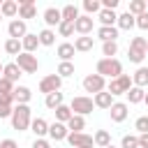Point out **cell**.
<instances>
[{"instance_id": "29", "label": "cell", "mask_w": 148, "mask_h": 148, "mask_svg": "<svg viewBox=\"0 0 148 148\" xmlns=\"http://www.w3.org/2000/svg\"><path fill=\"white\" fill-rule=\"evenodd\" d=\"M92 143L99 146V148H106V146H111V134H109L106 130H97V132L92 134Z\"/></svg>"}, {"instance_id": "2", "label": "cell", "mask_w": 148, "mask_h": 148, "mask_svg": "<svg viewBox=\"0 0 148 148\" xmlns=\"http://www.w3.org/2000/svg\"><path fill=\"white\" fill-rule=\"evenodd\" d=\"M95 74H99V76H104V79H118V76L123 74V62H120L118 58H99Z\"/></svg>"}, {"instance_id": "39", "label": "cell", "mask_w": 148, "mask_h": 148, "mask_svg": "<svg viewBox=\"0 0 148 148\" xmlns=\"http://www.w3.org/2000/svg\"><path fill=\"white\" fill-rule=\"evenodd\" d=\"M127 58H130V62L141 65V62H143V58H146V51H139V49H127Z\"/></svg>"}, {"instance_id": "15", "label": "cell", "mask_w": 148, "mask_h": 148, "mask_svg": "<svg viewBox=\"0 0 148 148\" xmlns=\"http://www.w3.org/2000/svg\"><path fill=\"white\" fill-rule=\"evenodd\" d=\"M116 99H113V95L111 92H106V90H102V92H97V95H92V104L97 106V109H111V104H113Z\"/></svg>"}, {"instance_id": "9", "label": "cell", "mask_w": 148, "mask_h": 148, "mask_svg": "<svg viewBox=\"0 0 148 148\" xmlns=\"http://www.w3.org/2000/svg\"><path fill=\"white\" fill-rule=\"evenodd\" d=\"M109 116H111L113 123L127 120V116H130V104H127V102H113L111 109H109Z\"/></svg>"}, {"instance_id": "22", "label": "cell", "mask_w": 148, "mask_h": 148, "mask_svg": "<svg viewBox=\"0 0 148 148\" xmlns=\"http://www.w3.org/2000/svg\"><path fill=\"white\" fill-rule=\"evenodd\" d=\"M97 21H99V25H104V28H111V25H116V21H118V14H116V12H111V9H99V14H97Z\"/></svg>"}, {"instance_id": "19", "label": "cell", "mask_w": 148, "mask_h": 148, "mask_svg": "<svg viewBox=\"0 0 148 148\" xmlns=\"http://www.w3.org/2000/svg\"><path fill=\"white\" fill-rule=\"evenodd\" d=\"M132 86H136V88H143V90H146V86H148V67H143V65H139V67H136V72L132 74Z\"/></svg>"}, {"instance_id": "40", "label": "cell", "mask_w": 148, "mask_h": 148, "mask_svg": "<svg viewBox=\"0 0 148 148\" xmlns=\"http://www.w3.org/2000/svg\"><path fill=\"white\" fill-rule=\"evenodd\" d=\"M120 148H139V134H125L120 141Z\"/></svg>"}, {"instance_id": "16", "label": "cell", "mask_w": 148, "mask_h": 148, "mask_svg": "<svg viewBox=\"0 0 148 148\" xmlns=\"http://www.w3.org/2000/svg\"><path fill=\"white\" fill-rule=\"evenodd\" d=\"M30 132L35 134V139H44V136L49 134V123H46L44 118H32V123H30Z\"/></svg>"}, {"instance_id": "21", "label": "cell", "mask_w": 148, "mask_h": 148, "mask_svg": "<svg viewBox=\"0 0 148 148\" xmlns=\"http://www.w3.org/2000/svg\"><path fill=\"white\" fill-rule=\"evenodd\" d=\"M12 97H14V102H16V104H28V102L32 99V92H30V88H28V86H16V88H14V92H12Z\"/></svg>"}, {"instance_id": "30", "label": "cell", "mask_w": 148, "mask_h": 148, "mask_svg": "<svg viewBox=\"0 0 148 148\" xmlns=\"http://www.w3.org/2000/svg\"><path fill=\"white\" fill-rule=\"evenodd\" d=\"M37 39H39V46H53V44H56V32H53L51 28H44V30L37 35Z\"/></svg>"}, {"instance_id": "45", "label": "cell", "mask_w": 148, "mask_h": 148, "mask_svg": "<svg viewBox=\"0 0 148 148\" xmlns=\"http://www.w3.org/2000/svg\"><path fill=\"white\" fill-rule=\"evenodd\" d=\"M134 23H136V28H139V30H148V12H143V14L134 16Z\"/></svg>"}, {"instance_id": "23", "label": "cell", "mask_w": 148, "mask_h": 148, "mask_svg": "<svg viewBox=\"0 0 148 148\" xmlns=\"http://www.w3.org/2000/svg\"><path fill=\"white\" fill-rule=\"evenodd\" d=\"M95 35H97V39H102V42H116V39H118V28H116V25H111V28L99 25Z\"/></svg>"}, {"instance_id": "54", "label": "cell", "mask_w": 148, "mask_h": 148, "mask_svg": "<svg viewBox=\"0 0 148 148\" xmlns=\"http://www.w3.org/2000/svg\"><path fill=\"white\" fill-rule=\"evenodd\" d=\"M0 76H2V65H0Z\"/></svg>"}, {"instance_id": "56", "label": "cell", "mask_w": 148, "mask_h": 148, "mask_svg": "<svg viewBox=\"0 0 148 148\" xmlns=\"http://www.w3.org/2000/svg\"><path fill=\"white\" fill-rule=\"evenodd\" d=\"M0 21H2V14H0Z\"/></svg>"}, {"instance_id": "11", "label": "cell", "mask_w": 148, "mask_h": 148, "mask_svg": "<svg viewBox=\"0 0 148 148\" xmlns=\"http://www.w3.org/2000/svg\"><path fill=\"white\" fill-rule=\"evenodd\" d=\"M7 32H9V37H12V39H23V37L28 35V25H25V21L14 18V21H9Z\"/></svg>"}, {"instance_id": "10", "label": "cell", "mask_w": 148, "mask_h": 148, "mask_svg": "<svg viewBox=\"0 0 148 148\" xmlns=\"http://www.w3.org/2000/svg\"><path fill=\"white\" fill-rule=\"evenodd\" d=\"M92 28H95V18H92V16L81 14V16L74 21V32H79V35H90Z\"/></svg>"}, {"instance_id": "46", "label": "cell", "mask_w": 148, "mask_h": 148, "mask_svg": "<svg viewBox=\"0 0 148 148\" xmlns=\"http://www.w3.org/2000/svg\"><path fill=\"white\" fill-rule=\"evenodd\" d=\"M12 109H14V106H7V104L0 99V120H2V118H9V116H12Z\"/></svg>"}, {"instance_id": "51", "label": "cell", "mask_w": 148, "mask_h": 148, "mask_svg": "<svg viewBox=\"0 0 148 148\" xmlns=\"http://www.w3.org/2000/svg\"><path fill=\"white\" fill-rule=\"evenodd\" d=\"M143 104H146V106H148V92H146V97H143Z\"/></svg>"}, {"instance_id": "35", "label": "cell", "mask_w": 148, "mask_h": 148, "mask_svg": "<svg viewBox=\"0 0 148 148\" xmlns=\"http://www.w3.org/2000/svg\"><path fill=\"white\" fill-rule=\"evenodd\" d=\"M56 74H58L60 79L74 76V62H60V65H58V69H56Z\"/></svg>"}, {"instance_id": "27", "label": "cell", "mask_w": 148, "mask_h": 148, "mask_svg": "<svg viewBox=\"0 0 148 148\" xmlns=\"http://www.w3.org/2000/svg\"><path fill=\"white\" fill-rule=\"evenodd\" d=\"M60 16H62V21H69V23H74L81 14H79V7L76 5H65L62 9H60Z\"/></svg>"}, {"instance_id": "42", "label": "cell", "mask_w": 148, "mask_h": 148, "mask_svg": "<svg viewBox=\"0 0 148 148\" xmlns=\"http://www.w3.org/2000/svg\"><path fill=\"white\" fill-rule=\"evenodd\" d=\"M134 130H136L139 134H148V116H139V118L134 120Z\"/></svg>"}, {"instance_id": "36", "label": "cell", "mask_w": 148, "mask_h": 148, "mask_svg": "<svg viewBox=\"0 0 148 148\" xmlns=\"http://www.w3.org/2000/svg\"><path fill=\"white\" fill-rule=\"evenodd\" d=\"M83 9H86V16H92V14H99L102 5L99 0H83Z\"/></svg>"}, {"instance_id": "4", "label": "cell", "mask_w": 148, "mask_h": 148, "mask_svg": "<svg viewBox=\"0 0 148 148\" xmlns=\"http://www.w3.org/2000/svg\"><path fill=\"white\" fill-rule=\"evenodd\" d=\"M16 65H18V69L23 72V74H35L37 72V67H39V60H37V56H32V53H25V51H21L18 56H16V60H14Z\"/></svg>"}, {"instance_id": "14", "label": "cell", "mask_w": 148, "mask_h": 148, "mask_svg": "<svg viewBox=\"0 0 148 148\" xmlns=\"http://www.w3.org/2000/svg\"><path fill=\"white\" fill-rule=\"evenodd\" d=\"M92 46H95V37H90V35H79L74 39V51H79V53L92 51Z\"/></svg>"}, {"instance_id": "3", "label": "cell", "mask_w": 148, "mask_h": 148, "mask_svg": "<svg viewBox=\"0 0 148 148\" xmlns=\"http://www.w3.org/2000/svg\"><path fill=\"white\" fill-rule=\"evenodd\" d=\"M69 109H72V113L74 116H88V113H92V109H95V104H92V97H86V95H79V97H72V102H69Z\"/></svg>"}, {"instance_id": "44", "label": "cell", "mask_w": 148, "mask_h": 148, "mask_svg": "<svg viewBox=\"0 0 148 148\" xmlns=\"http://www.w3.org/2000/svg\"><path fill=\"white\" fill-rule=\"evenodd\" d=\"M14 92V83L7 81L5 76H0V95H12Z\"/></svg>"}, {"instance_id": "6", "label": "cell", "mask_w": 148, "mask_h": 148, "mask_svg": "<svg viewBox=\"0 0 148 148\" xmlns=\"http://www.w3.org/2000/svg\"><path fill=\"white\" fill-rule=\"evenodd\" d=\"M83 90H86V92L97 95V92L106 90V79H104V76H99V74H88V76L83 79Z\"/></svg>"}, {"instance_id": "48", "label": "cell", "mask_w": 148, "mask_h": 148, "mask_svg": "<svg viewBox=\"0 0 148 148\" xmlns=\"http://www.w3.org/2000/svg\"><path fill=\"white\" fill-rule=\"evenodd\" d=\"M32 148H51V143L46 139H35L32 141Z\"/></svg>"}, {"instance_id": "1", "label": "cell", "mask_w": 148, "mask_h": 148, "mask_svg": "<svg viewBox=\"0 0 148 148\" xmlns=\"http://www.w3.org/2000/svg\"><path fill=\"white\" fill-rule=\"evenodd\" d=\"M12 127L16 132H28L30 130V123H32V113H30V106L28 104H16L12 109Z\"/></svg>"}, {"instance_id": "12", "label": "cell", "mask_w": 148, "mask_h": 148, "mask_svg": "<svg viewBox=\"0 0 148 148\" xmlns=\"http://www.w3.org/2000/svg\"><path fill=\"white\" fill-rule=\"evenodd\" d=\"M42 18H44V23H46V28H58L60 25V21H62V16H60V9L58 7H46L44 9V14H42Z\"/></svg>"}, {"instance_id": "20", "label": "cell", "mask_w": 148, "mask_h": 148, "mask_svg": "<svg viewBox=\"0 0 148 148\" xmlns=\"http://www.w3.org/2000/svg\"><path fill=\"white\" fill-rule=\"evenodd\" d=\"M21 69H18V65L16 62H7V65H2V76L7 79V81H12V83H16L18 79H21Z\"/></svg>"}, {"instance_id": "34", "label": "cell", "mask_w": 148, "mask_h": 148, "mask_svg": "<svg viewBox=\"0 0 148 148\" xmlns=\"http://www.w3.org/2000/svg\"><path fill=\"white\" fill-rule=\"evenodd\" d=\"M5 51H7L9 56H14V58H16V56L23 51V46H21V39H12V37H9V39L5 42Z\"/></svg>"}, {"instance_id": "25", "label": "cell", "mask_w": 148, "mask_h": 148, "mask_svg": "<svg viewBox=\"0 0 148 148\" xmlns=\"http://www.w3.org/2000/svg\"><path fill=\"white\" fill-rule=\"evenodd\" d=\"M116 28H118V30H132V28H136V23H134V16H132L130 12H123V14H118Z\"/></svg>"}, {"instance_id": "31", "label": "cell", "mask_w": 148, "mask_h": 148, "mask_svg": "<svg viewBox=\"0 0 148 148\" xmlns=\"http://www.w3.org/2000/svg\"><path fill=\"white\" fill-rule=\"evenodd\" d=\"M44 104H46V109L56 111V109L62 104V92L58 90V92H51V95H46V97H44Z\"/></svg>"}, {"instance_id": "5", "label": "cell", "mask_w": 148, "mask_h": 148, "mask_svg": "<svg viewBox=\"0 0 148 148\" xmlns=\"http://www.w3.org/2000/svg\"><path fill=\"white\" fill-rule=\"evenodd\" d=\"M130 88H132V76H130V74H120L118 79H111V81H109L106 92H111L113 97H118V95H125Z\"/></svg>"}, {"instance_id": "37", "label": "cell", "mask_w": 148, "mask_h": 148, "mask_svg": "<svg viewBox=\"0 0 148 148\" xmlns=\"http://www.w3.org/2000/svg\"><path fill=\"white\" fill-rule=\"evenodd\" d=\"M127 12H130L132 16L143 14V12H146V0H132V2H130V7H127Z\"/></svg>"}, {"instance_id": "47", "label": "cell", "mask_w": 148, "mask_h": 148, "mask_svg": "<svg viewBox=\"0 0 148 148\" xmlns=\"http://www.w3.org/2000/svg\"><path fill=\"white\" fill-rule=\"evenodd\" d=\"M118 2H120V0H102L99 5H102V9H111V12H113V9L118 7Z\"/></svg>"}, {"instance_id": "32", "label": "cell", "mask_w": 148, "mask_h": 148, "mask_svg": "<svg viewBox=\"0 0 148 148\" xmlns=\"http://www.w3.org/2000/svg\"><path fill=\"white\" fill-rule=\"evenodd\" d=\"M53 113H56V123H62V125H67V120L72 118V109L67 104H60Z\"/></svg>"}, {"instance_id": "52", "label": "cell", "mask_w": 148, "mask_h": 148, "mask_svg": "<svg viewBox=\"0 0 148 148\" xmlns=\"http://www.w3.org/2000/svg\"><path fill=\"white\" fill-rule=\"evenodd\" d=\"M146 12H148V0H146Z\"/></svg>"}, {"instance_id": "50", "label": "cell", "mask_w": 148, "mask_h": 148, "mask_svg": "<svg viewBox=\"0 0 148 148\" xmlns=\"http://www.w3.org/2000/svg\"><path fill=\"white\" fill-rule=\"evenodd\" d=\"M139 148H148V134H139Z\"/></svg>"}, {"instance_id": "33", "label": "cell", "mask_w": 148, "mask_h": 148, "mask_svg": "<svg viewBox=\"0 0 148 148\" xmlns=\"http://www.w3.org/2000/svg\"><path fill=\"white\" fill-rule=\"evenodd\" d=\"M83 127H86V118L72 113V118L67 120V130H69V132H83Z\"/></svg>"}, {"instance_id": "8", "label": "cell", "mask_w": 148, "mask_h": 148, "mask_svg": "<svg viewBox=\"0 0 148 148\" xmlns=\"http://www.w3.org/2000/svg\"><path fill=\"white\" fill-rule=\"evenodd\" d=\"M67 143L72 148H92V136L86 134V132H69L67 134Z\"/></svg>"}, {"instance_id": "53", "label": "cell", "mask_w": 148, "mask_h": 148, "mask_svg": "<svg viewBox=\"0 0 148 148\" xmlns=\"http://www.w3.org/2000/svg\"><path fill=\"white\" fill-rule=\"evenodd\" d=\"M106 148H116V146H113V143H111V146H106Z\"/></svg>"}, {"instance_id": "49", "label": "cell", "mask_w": 148, "mask_h": 148, "mask_svg": "<svg viewBox=\"0 0 148 148\" xmlns=\"http://www.w3.org/2000/svg\"><path fill=\"white\" fill-rule=\"evenodd\" d=\"M0 148H18V143L14 139H2L0 141Z\"/></svg>"}, {"instance_id": "17", "label": "cell", "mask_w": 148, "mask_h": 148, "mask_svg": "<svg viewBox=\"0 0 148 148\" xmlns=\"http://www.w3.org/2000/svg\"><path fill=\"white\" fill-rule=\"evenodd\" d=\"M67 134H69L67 125H62V123H51V125H49V136H51L53 141H65Z\"/></svg>"}, {"instance_id": "38", "label": "cell", "mask_w": 148, "mask_h": 148, "mask_svg": "<svg viewBox=\"0 0 148 148\" xmlns=\"http://www.w3.org/2000/svg\"><path fill=\"white\" fill-rule=\"evenodd\" d=\"M118 53V42H102V56L104 58H113Z\"/></svg>"}, {"instance_id": "18", "label": "cell", "mask_w": 148, "mask_h": 148, "mask_svg": "<svg viewBox=\"0 0 148 148\" xmlns=\"http://www.w3.org/2000/svg\"><path fill=\"white\" fill-rule=\"evenodd\" d=\"M56 53H58V58H60V62H72V58H74V44H69V42H62V44H58V49H56Z\"/></svg>"}, {"instance_id": "13", "label": "cell", "mask_w": 148, "mask_h": 148, "mask_svg": "<svg viewBox=\"0 0 148 148\" xmlns=\"http://www.w3.org/2000/svg\"><path fill=\"white\" fill-rule=\"evenodd\" d=\"M37 16V5L35 0H21L18 2V18L25 21V18H35Z\"/></svg>"}, {"instance_id": "28", "label": "cell", "mask_w": 148, "mask_h": 148, "mask_svg": "<svg viewBox=\"0 0 148 148\" xmlns=\"http://www.w3.org/2000/svg\"><path fill=\"white\" fill-rule=\"evenodd\" d=\"M125 97H127V102H130V104H139V102H143V97H146V90H143V88H136V86H132V88L125 92Z\"/></svg>"}, {"instance_id": "26", "label": "cell", "mask_w": 148, "mask_h": 148, "mask_svg": "<svg viewBox=\"0 0 148 148\" xmlns=\"http://www.w3.org/2000/svg\"><path fill=\"white\" fill-rule=\"evenodd\" d=\"M21 46H23V51H25V53H32V56H35V51H37V46H39V39H37V35L28 32V35L21 39Z\"/></svg>"}, {"instance_id": "7", "label": "cell", "mask_w": 148, "mask_h": 148, "mask_svg": "<svg viewBox=\"0 0 148 148\" xmlns=\"http://www.w3.org/2000/svg\"><path fill=\"white\" fill-rule=\"evenodd\" d=\"M60 88H62V79H60L58 74H49V76H44V79L39 81V92H44V95L58 92Z\"/></svg>"}, {"instance_id": "55", "label": "cell", "mask_w": 148, "mask_h": 148, "mask_svg": "<svg viewBox=\"0 0 148 148\" xmlns=\"http://www.w3.org/2000/svg\"><path fill=\"white\" fill-rule=\"evenodd\" d=\"M146 56H148V46H146Z\"/></svg>"}, {"instance_id": "41", "label": "cell", "mask_w": 148, "mask_h": 148, "mask_svg": "<svg viewBox=\"0 0 148 148\" xmlns=\"http://www.w3.org/2000/svg\"><path fill=\"white\" fill-rule=\"evenodd\" d=\"M58 35H60V37H72V35H74V23H69V21H60V25H58Z\"/></svg>"}, {"instance_id": "43", "label": "cell", "mask_w": 148, "mask_h": 148, "mask_svg": "<svg viewBox=\"0 0 148 148\" xmlns=\"http://www.w3.org/2000/svg\"><path fill=\"white\" fill-rule=\"evenodd\" d=\"M146 46H148V39H146V37H132V39H130V49L146 51Z\"/></svg>"}, {"instance_id": "24", "label": "cell", "mask_w": 148, "mask_h": 148, "mask_svg": "<svg viewBox=\"0 0 148 148\" xmlns=\"http://www.w3.org/2000/svg\"><path fill=\"white\" fill-rule=\"evenodd\" d=\"M0 14H2V18H12V16H16V14H18V2H16V0H2V5H0Z\"/></svg>"}]
</instances>
